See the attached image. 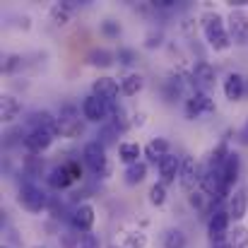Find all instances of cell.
Returning <instances> with one entry per match:
<instances>
[{
	"instance_id": "1",
	"label": "cell",
	"mask_w": 248,
	"mask_h": 248,
	"mask_svg": "<svg viewBox=\"0 0 248 248\" xmlns=\"http://www.w3.org/2000/svg\"><path fill=\"white\" fill-rule=\"evenodd\" d=\"M200 24H202V36L210 44L212 51H227L234 41L229 36L227 22L219 12H202L200 15Z\"/></svg>"
},
{
	"instance_id": "2",
	"label": "cell",
	"mask_w": 248,
	"mask_h": 248,
	"mask_svg": "<svg viewBox=\"0 0 248 248\" xmlns=\"http://www.w3.org/2000/svg\"><path fill=\"white\" fill-rule=\"evenodd\" d=\"M56 133L61 138L75 140L84 133V116H80V108L75 104H63L56 116Z\"/></svg>"
},
{
	"instance_id": "3",
	"label": "cell",
	"mask_w": 248,
	"mask_h": 248,
	"mask_svg": "<svg viewBox=\"0 0 248 248\" xmlns=\"http://www.w3.org/2000/svg\"><path fill=\"white\" fill-rule=\"evenodd\" d=\"M17 202L31 212V215H41L44 210H48V202H51V195H46V190L41 186H36L34 181H24L17 190Z\"/></svg>"
},
{
	"instance_id": "4",
	"label": "cell",
	"mask_w": 248,
	"mask_h": 248,
	"mask_svg": "<svg viewBox=\"0 0 248 248\" xmlns=\"http://www.w3.org/2000/svg\"><path fill=\"white\" fill-rule=\"evenodd\" d=\"M111 113H113V106H111L108 101H104L101 96H96V94H87V96L82 99L84 121L104 125L106 121H111Z\"/></svg>"
},
{
	"instance_id": "5",
	"label": "cell",
	"mask_w": 248,
	"mask_h": 248,
	"mask_svg": "<svg viewBox=\"0 0 248 248\" xmlns=\"http://www.w3.org/2000/svg\"><path fill=\"white\" fill-rule=\"evenodd\" d=\"M82 162L84 166L101 176V173H108V157H106V147L99 142V140H89L87 145L82 147Z\"/></svg>"
},
{
	"instance_id": "6",
	"label": "cell",
	"mask_w": 248,
	"mask_h": 248,
	"mask_svg": "<svg viewBox=\"0 0 248 248\" xmlns=\"http://www.w3.org/2000/svg\"><path fill=\"white\" fill-rule=\"evenodd\" d=\"M56 138H58V133H56L53 128H36V130L24 133L22 145H24V150H27L29 155H41L44 150H48V147L53 145Z\"/></svg>"
},
{
	"instance_id": "7",
	"label": "cell",
	"mask_w": 248,
	"mask_h": 248,
	"mask_svg": "<svg viewBox=\"0 0 248 248\" xmlns=\"http://www.w3.org/2000/svg\"><path fill=\"white\" fill-rule=\"evenodd\" d=\"M227 29L229 36L236 46H246L248 44V12L241 7H232L229 17H227Z\"/></svg>"
},
{
	"instance_id": "8",
	"label": "cell",
	"mask_w": 248,
	"mask_h": 248,
	"mask_svg": "<svg viewBox=\"0 0 248 248\" xmlns=\"http://www.w3.org/2000/svg\"><path fill=\"white\" fill-rule=\"evenodd\" d=\"M202 169L198 164V159L195 157H190V155H186V157H181V173H178V183H181V188L186 190V193H193L195 190V186H200V178H202Z\"/></svg>"
},
{
	"instance_id": "9",
	"label": "cell",
	"mask_w": 248,
	"mask_h": 248,
	"mask_svg": "<svg viewBox=\"0 0 248 248\" xmlns=\"http://www.w3.org/2000/svg\"><path fill=\"white\" fill-rule=\"evenodd\" d=\"M94 219H96V212H94V205L89 202H80L73 207L70 212V227L80 234H89L92 227H94Z\"/></svg>"
},
{
	"instance_id": "10",
	"label": "cell",
	"mask_w": 248,
	"mask_h": 248,
	"mask_svg": "<svg viewBox=\"0 0 248 248\" xmlns=\"http://www.w3.org/2000/svg\"><path fill=\"white\" fill-rule=\"evenodd\" d=\"M92 94L101 96L104 101H108L113 106V111L118 108V94H121V82H116L113 78L108 75H101L92 82Z\"/></svg>"
},
{
	"instance_id": "11",
	"label": "cell",
	"mask_w": 248,
	"mask_h": 248,
	"mask_svg": "<svg viewBox=\"0 0 248 248\" xmlns=\"http://www.w3.org/2000/svg\"><path fill=\"white\" fill-rule=\"evenodd\" d=\"M193 84H195V92H210L215 82H217V70H215V65H210L207 61H198L195 65H193Z\"/></svg>"
},
{
	"instance_id": "12",
	"label": "cell",
	"mask_w": 248,
	"mask_h": 248,
	"mask_svg": "<svg viewBox=\"0 0 248 248\" xmlns=\"http://www.w3.org/2000/svg\"><path fill=\"white\" fill-rule=\"evenodd\" d=\"M202 113H215V101L210 99V94L205 92H193L188 99H186V116L190 121L200 118Z\"/></svg>"
},
{
	"instance_id": "13",
	"label": "cell",
	"mask_w": 248,
	"mask_h": 248,
	"mask_svg": "<svg viewBox=\"0 0 248 248\" xmlns=\"http://www.w3.org/2000/svg\"><path fill=\"white\" fill-rule=\"evenodd\" d=\"M229 224H232L229 212L222 210V207H217V210L210 215V219H207V234H210V241H222V239H227V234H229Z\"/></svg>"
},
{
	"instance_id": "14",
	"label": "cell",
	"mask_w": 248,
	"mask_h": 248,
	"mask_svg": "<svg viewBox=\"0 0 248 248\" xmlns=\"http://www.w3.org/2000/svg\"><path fill=\"white\" fill-rule=\"evenodd\" d=\"M224 96L229 101H241L246 96V75L241 73H229L224 80Z\"/></svg>"
},
{
	"instance_id": "15",
	"label": "cell",
	"mask_w": 248,
	"mask_h": 248,
	"mask_svg": "<svg viewBox=\"0 0 248 248\" xmlns=\"http://www.w3.org/2000/svg\"><path fill=\"white\" fill-rule=\"evenodd\" d=\"M22 116V101L12 94H2L0 96V121L2 123H15Z\"/></svg>"
},
{
	"instance_id": "16",
	"label": "cell",
	"mask_w": 248,
	"mask_h": 248,
	"mask_svg": "<svg viewBox=\"0 0 248 248\" xmlns=\"http://www.w3.org/2000/svg\"><path fill=\"white\" fill-rule=\"evenodd\" d=\"M229 217L234 222H241L248 212V188H241V190H234L232 198H229V207H227Z\"/></svg>"
},
{
	"instance_id": "17",
	"label": "cell",
	"mask_w": 248,
	"mask_h": 248,
	"mask_svg": "<svg viewBox=\"0 0 248 248\" xmlns=\"http://www.w3.org/2000/svg\"><path fill=\"white\" fill-rule=\"evenodd\" d=\"M157 169H159V181H162L164 186H169V183H173V181L178 178V173H181V157H176V155L171 152V155H166L164 159L157 164Z\"/></svg>"
},
{
	"instance_id": "18",
	"label": "cell",
	"mask_w": 248,
	"mask_h": 248,
	"mask_svg": "<svg viewBox=\"0 0 248 248\" xmlns=\"http://www.w3.org/2000/svg\"><path fill=\"white\" fill-rule=\"evenodd\" d=\"M46 183H48V188H53V190H68L75 181H73L68 166L61 164V166H53V169L46 173Z\"/></svg>"
},
{
	"instance_id": "19",
	"label": "cell",
	"mask_w": 248,
	"mask_h": 248,
	"mask_svg": "<svg viewBox=\"0 0 248 248\" xmlns=\"http://www.w3.org/2000/svg\"><path fill=\"white\" fill-rule=\"evenodd\" d=\"M239 173H241V157H239V152H232L227 157V162L222 164V178H224V186L229 193H232V186L239 181Z\"/></svg>"
},
{
	"instance_id": "20",
	"label": "cell",
	"mask_w": 248,
	"mask_h": 248,
	"mask_svg": "<svg viewBox=\"0 0 248 248\" xmlns=\"http://www.w3.org/2000/svg\"><path fill=\"white\" fill-rule=\"evenodd\" d=\"M166 155H171V142L166 138H155L145 145V157L152 162V164H159Z\"/></svg>"
},
{
	"instance_id": "21",
	"label": "cell",
	"mask_w": 248,
	"mask_h": 248,
	"mask_svg": "<svg viewBox=\"0 0 248 248\" xmlns=\"http://www.w3.org/2000/svg\"><path fill=\"white\" fill-rule=\"evenodd\" d=\"M73 10H75V2L73 0H63V2H53L51 10H48V17L56 27H65L73 17Z\"/></svg>"
},
{
	"instance_id": "22",
	"label": "cell",
	"mask_w": 248,
	"mask_h": 248,
	"mask_svg": "<svg viewBox=\"0 0 248 248\" xmlns=\"http://www.w3.org/2000/svg\"><path fill=\"white\" fill-rule=\"evenodd\" d=\"M142 155H145V147H140V142H130V140H125V142L118 145V159H121L125 166L142 162V159H140Z\"/></svg>"
},
{
	"instance_id": "23",
	"label": "cell",
	"mask_w": 248,
	"mask_h": 248,
	"mask_svg": "<svg viewBox=\"0 0 248 248\" xmlns=\"http://www.w3.org/2000/svg\"><path fill=\"white\" fill-rule=\"evenodd\" d=\"M27 125H29V130H36V128H53L56 130V116L51 111H46V108L31 111L29 118H27Z\"/></svg>"
},
{
	"instance_id": "24",
	"label": "cell",
	"mask_w": 248,
	"mask_h": 248,
	"mask_svg": "<svg viewBox=\"0 0 248 248\" xmlns=\"http://www.w3.org/2000/svg\"><path fill=\"white\" fill-rule=\"evenodd\" d=\"M142 87H145V78H142L140 73H128V75L121 80V94L135 96L138 92H142Z\"/></svg>"
},
{
	"instance_id": "25",
	"label": "cell",
	"mask_w": 248,
	"mask_h": 248,
	"mask_svg": "<svg viewBox=\"0 0 248 248\" xmlns=\"http://www.w3.org/2000/svg\"><path fill=\"white\" fill-rule=\"evenodd\" d=\"M145 178H147V162L130 164V166H125V171H123V181H125L128 186H138V183H142Z\"/></svg>"
},
{
	"instance_id": "26",
	"label": "cell",
	"mask_w": 248,
	"mask_h": 248,
	"mask_svg": "<svg viewBox=\"0 0 248 248\" xmlns=\"http://www.w3.org/2000/svg\"><path fill=\"white\" fill-rule=\"evenodd\" d=\"M113 61H116V53H111V51H106V48H94V51H89V56H87V63L94 65V68H111Z\"/></svg>"
},
{
	"instance_id": "27",
	"label": "cell",
	"mask_w": 248,
	"mask_h": 248,
	"mask_svg": "<svg viewBox=\"0 0 248 248\" xmlns=\"http://www.w3.org/2000/svg\"><path fill=\"white\" fill-rule=\"evenodd\" d=\"M22 169H24V173L29 176V181H34V178L44 176V159H41L39 155H27Z\"/></svg>"
},
{
	"instance_id": "28",
	"label": "cell",
	"mask_w": 248,
	"mask_h": 248,
	"mask_svg": "<svg viewBox=\"0 0 248 248\" xmlns=\"http://www.w3.org/2000/svg\"><path fill=\"white\" fill-rule=\"evenodd\" d=\"M183 84H186V80H181V75H171V78L164 82V99L166 101H176V99H181V94H183Z\"/></svg>"
},
{
	"instance_id": "29",
	"label": "cell",
	"mask_w": 248,
	"mask_h": 248,
	"mask_svg": "<svg viewBox=\"0 0 248 248\" xmlns=\"http://www.w3.org/2000/svg\"><path fill=\"white\" fill-rule=\"evenodd\" d=\"M227 246L229 248H248V229L246 227H234L227 234Z\"/></svg>"
},
{
	"instance_id": "30",
	"label": "cell",
	"mask_w": 248,
	"mask_h": 248,
	"mask_svg": "<svg viewBox=\"0 0 248 248\" xmlns=\"http://www.w3.org/2000/svg\"><path fill=\"white\" fill-rule=\"evenodd\" d=\"M186 246H188V239H186L183 229H176V227L166 229V234H164V248H186Z\"/></svg>"
},
{
	"instance_id": "31",
	"label": "cell",
	"mask_w": 248,
	"mask_h": 248,
	"mask_svg": "<svg viewBox=\"0 0 248 248\" xmlns=\"http://www.w3.org/2000/svg\"><path fill=\"white\" fill-rule=\"evenodd\" d=\"M147 198H150V205H155V207H162L166 202V186L162 181H157V183H152L150 186V193H147Z\"/></svg>"
},
{
	"instance_id": "32",
	"label": "cell",
	"mask_w": 248,
	"mask_h": 248,
	"mask_svg": "<svg viewBox=\"0 0 248 248\" xmlns=\"http://www.w3.org/2000/svg\"><path fill=\"white\" fill-rule=\"evenodd\" d=\"M147 246V234L135 229V232H128L125 234V241H123V248H145Z\"/></svg>"
},
{
	"instance_id": "33",
	"label": "cell",
	"mask_w": 248,
	"mask_h": 248,
	"mask_svg": "<svg viewBox=\"0 0 248 248\" xmlns=\"http://www.w3.org/2000/svg\"><path fill=\"white\" fill-rule=\"evenodd\" d=\"M99 31H101L106 39H118V36H121V24H118L116 19H104V22L99 24Z\"/></svg>"
},
{
	"instance_id": "34",
	"label": "cell",
	"mask_w": 248,
	"mask_h": 248,
	"mask_svg": "<svg viewBox=\"0 0 248 248\" xmlns=\"http://www.w3.org/2000/svg\"><path fill=\"white\" fill-rule=\"evenodd\" d=\"M116 61H118L121 65H133V63L138 61V53H135L133 48H118V53H116Z\"/></svg>"
},
{
	"instance_id": "35",
	"label": "cell",
	"mask_w": 248,
	"mask_h": 248,
	"mask_svg": "<svg viewBox=\"0 0 248 248\" xmlns=\"http://www.w3.org/2000/svg\"><path fill=\"white\" fill-rule=\"evenodd\" d=\"M75 248H101V239L89 232V234H82V236H80V241H78Z\"/></svg>"
},
{
	"instance_id": "36",
	"label": "cell",
	"mask_w": 248,
	"mask_h": 248,
	"mask_svg": "<svg viewBox=\"0 0 248 248\" xmlns=\"http://www.w3.org/2000/svg\"><path fill=\"white\" fill-rule=\"evenodd\" d=\"M22 65V56H17V53H10L7 58H5V63H2V73H15L17 68Z\"/></svg>"
},
{
	"instance_id": "37",
	"label": "cell",
	"mask_w": 248,
	"mask_h": 248,
	"mask_svg": "<svg viewBox=\"0 0 248 248\" xmlns=\"http://www.w3.org/2000/svg\"><path fill=\"white\" fill-rule=\"evenodd\" d=\"M65 166H68V171H70V176H73V181H82L84 169H82V164H80L78 159H68V162H65Z\"/></svg>"
},
{
	"instance_id": "38",
	"label": "cell",
	"mask_w": 248,
	"mask_h": 248,
	"mask_svg": "<svg viewBox=\"0 0 248 248\" xmlns=\"http://www.w3.org/2000/svg\"><path fill=\"white\" fill-rule=\"evenodd\" d=\"M205 198H207V195L200 190V193H190V198H188V200H190V205H193L195 210H200V212H210V210L205 207Z\"/></svg>"
},
{
	"instance_id": "39",
	"label": "cell",
	"mask_w": 248,
	"mask_h": 248,
	"mask_svg": "<svg viewBox=\"0 0 248 248\" xmlns=\"http://www.w3.org/2000/svg\"><path fill=\"white\" fill-rule=\"evenodd\" d=\"M159 44H162V31H159V29H152V31L145 36V46H147V48H157Z\"/></svg>"
},
{
	"instance_id": "40",
	"label": "cell",
	"mask_w": 248,
	"mask_h": 248,
	"mask_svg": "<svg viewBox=\"0 0 248 248\" xmlns=\"http://www.w3.org/2000/svg\"><path fill=\"white\" fill-rule=\"evenodd\" d=\"M239 142L244 147H248V118H246V123L241 125V130H239Z\"/></svg>"
},
{
	"instance_id": "41",
	"label": "cell",
	"mask_w": 248,
	"mask_h": 248,
	"mask_svg": "<svg viewBox=\"0 0 248 248\" xmlns=\"http://www.w3.org/2000/svg\"><path fill=\"white\" fill-rule=\"evenodd\" d=\"M133 125H145V113H133Z\"/></svg>"
},
{
	"instance_id": "42",
	"label": "cell",
	"mask_w": 248,
	"mask_h": 248,
	"mask_svg": "<svg viewBox=\"0 0 248 248\" xmlns=\"http://www.w3.org/2000/svg\"><path fill=\"white\" fill-rule=\"evenodd\" d=\"M246 96H248V78H246Z\"/></svg>"
},
{
	"instance_id": "43",
	"label": "cell",
	"mask_w": 248,
	"mask_h": 248,
	"mask_svg": "<svg viewBox=\"0 0 248 248\" xmlns=\"http://www.w3.org/2000/svg\"><path fill=\"white\" fill-rule=\"evenodd\" d=\"M34 248H46V246H34Z\"/></svg>"
},
{
	"instance_id": "44",
	"label": "cell",
	"mask_w": 248,
	"mask_h": 248,
	"mask_svg": "<svg viewBox=\"0 0 248 248\" xmlns=\"http://www.w3.org/2000/svg\"><path fill=\"white\" fill-rule=\"evenodd\" d=\"M2 248H10V246H2Z\"/></svg>"
}]
</instances>
